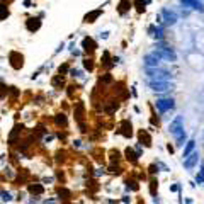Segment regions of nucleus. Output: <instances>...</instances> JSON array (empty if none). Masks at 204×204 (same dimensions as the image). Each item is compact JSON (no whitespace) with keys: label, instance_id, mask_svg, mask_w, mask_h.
Masks as SVG:
<instances>
[{"label":"nucleus","instance_id":"nucleus-1","mask_svg":"<svg viewBox=\"0 0 204 204\" xmlns=\"http://www.w3.org/2000/svg\"><path fill=\"white\" fill-rule=\"evenodd\" d=\"M170 133L173 134L177 145L179 146L184 145V141H185V133H184V128H182V117H180V116H177V117L170 122Z\"/></svg>","mask_w":204,"mask_h":204},{"label":"nucleus","instance_id":"nucleus-2","mask_svg":"<svg viewBox=\"0 0 204 204\" xmlns=\"http://www.w3.org/2000/svg\"><path fill=\"white\" fill-rule=\"evenodd\" d=\"M155 54L160 56V58H165V60H168V61H175L177 60L173 49H170V48H158V49L155 51Z\"/></svg>","mask_w":204,"mask_h":204},{"label":"nucleus","instance_id":"nucleus-3","mask_svg":"<svg viewBox=\"0 0 204 204\" xmlns=\"http://www.w3.org/2000/svg\"><path fill=\"white\" fill-rule=\"evenodd\" d=\"M148 75H150V78H156V82L168 80V78H170V75L167 73V71H163V70H158V68H155V70L148 68Z\"/></svg>","mask_w":204,"mask_h":204},{"label":"nucleus","instance_id":"nucleus-4","mask_svg":"<svg viewBox=\"0 0 204 204\" xmlns=\"http://www.w3.org/2000/svg\"><path fill=\"white\" fill-rule=\"evenodd\" d=\"M173 100L172 99H160V100H156V109H158L160 112H167L170 111V109H173Z\"/></svg>","mask_w":204,"mask_h":204},{"label":"nucleus","instance_id":"nucleus-5","mask_svg":"<svg viewBox=\"0 0 204 204\" xmlns=\"http://www.w3.org/2000/svg\"><path fill=\"white\" fill-rule=\"evenodd\" d=\"M184 7L187 9H192V10H197V12H204V5L199 2V0H180Z\"/></svg>","mask_w":204,"mask_h":204},{"label":"nucleus","instance_id":"nucleus-6","mask_svg":"<svg viewBox=\"0 0 204 204\" xmlns=\"http://www.w3.org/2000/svg\"><path fill=\"white\" fill-rule=\"evenodd\" d=\"M197 158H199V155H197L196 151L190 153V155H189V156H185V160H184V167H185L187 170H190V168H192V167L197 163Z\"/></svg>","mask_w":204,"mask_h":204},{"label":"nucleus","instance_id":"nucleus-7","mask_svg":"<svg viewBox=\"0 0 204 204\" xmlns=\"http://www.w3.org/2000/svg\"><path fill=\"white\" fill-rule=\"evenodd\" d=\"M162 15L165 17V22H167V24H175V22H177L175 12H172V10H168V9H163V10H162Z\"/></svg>","mask_w":204,"mask_h":204},{"label":"nucleus","instance_id":"nucleus-8","mask_svg":"<svg viewBox=\"0 0 204 204\" xmlns=\"http://www.w3.org/2000/svg\"><path fill=\"white\" fill-rule=\"evenodd\" d=\"M145 63H146V66H158L160 56H156V54H146L145 56Z\"/></svg>","mask_w":204,"mask_h":204},{"label":"nucleus","instance_id":"nucleus-9","mask_svg":"<svg viewBox=\"0 0 204 204\" xmlns=\"http://www.w3.org/2000/svg\"><path fill=\"white\" fill-rule=\"evenodd\" d=\"M151 88L156 92H163V90H168V88H172V85L167 83V82H153L151 83Z\"/></svg>","mask_w":204,"mask_h":204},{"label":"nucleus","instance_id":"nucleus-10","mask_svg":"<svg viewBox=\"0 0 204 204\" xmlns=\"http://www.w3.org/2000/svg\"><path fill=\"white\" fill-rule=\"evenodd\" d=\"M41 27V20L39 19H29V22H27V29L29 31H36Z\"/></svg>","mask_w":204,"mask_h":204},{"label":"nucleus","instance_id":"nucleus-11","mask_svg":"<svg viewBox=\"0 0 204 204\" xmlns=\"http://www.w3.org/2000/svg\"><path fill=\"white\" fill-rule=\"evenodd\" d=\"M150 32H151V36H153V37H156V39L163 37V31L160 29V27H150Z\"/></svg>","mask_w":204,"mask_h":204},{"label":"nucleus","instance_id":"nucleus-12","mask_svg":"<svg viewBox=\"0 0 204 204\" xmlns=\"http://www.w3.org/2000/svg\"><path fill=\"white\" fill-rule=\"evenodd\" d=\"M194 141H187V145H185V148H184V158H185V156H189L190 153H192V150H194Z\"/></svg>","mask_w":204,"mask_h":204},{"label":"nucleus","instance_id":"nucleus-13","mask_svg":"<svg viewBox=\"0 0 204 204\" xmlns=\"http://www.w3.org/2000/svg\"><path fill=\"white\" fill-rule=\"evenodd\" d=\"M129 7H131V2H129V0H121V3H119V12L124 14Z\"/></svg>","mask_w":204,"mask_h":204},{"label":"nucleus","instance_id":"nucleus-14","mask_svg":"<svg viewBox=\"0 0 204 204\" xmlns=\"http://www.w3.org/2000/svg\"><path fill=\"white\" fill-rule=\"evenodd\" d=\"M83 48L87 51H92V49H95V44H94V41L92 39H88V37H85L83 39Z\"/></svg>","mask_w":204,"mask_h":204},{"label":"nucleus","instance_id":"nucleus-15","mask_svg":"<svg viewBox=\"0 0 204 204\" xmlns=\"http://www.w3.org/2000/svg\"><path fill=\"white\" fill-rule=\"evenodd\" d=\"M99 15H100V10H95V12L88 14V15L85 17V22H94V19H97Z\"/></svg>","mask_w":204,"mask_h":204},{"label":"nucleus","instance_id":"nucleus-16","mask_svg":"<svg viewBox=\"0 0 204 204\" xmlns=\"http://www.w3.org/2000/svg\"><path fill=\"white\" fill-rule=\"evenodd\" d=\"M196 182H197V184H202V182H204V165L201 167L199 173H197V177H196Z\"/></svg>","mask_w":204,"mask_h":204},{"label":"nucleus","instance_id":"nucleus-17","mask_svg":"<svg viewBox=\"0 0 204 204\" xmlns=\"http://www.w3.org/2000/svg\"><path fill=\"white\" fill-rule=\"evenodd\" d=\"M29 190H31L32 194H34V192H36V194H41V192H43V187H41V185H31Z\"/></svg>","mask_w":204,"mask_h":204},{"label":"nucleus","instance_id":"nucleus-18","mask_svg":"<svg viewBox=\"0 0 204 204\" xmlns=\"http://www.w3.org/2000/svg\"><path fill=\"white\" fill-rule=\"evenodd\" d=\"M65 122H66V117H65L63 114H60L56 117V124H65Z\"/></svg>","mask_w":204,"mask_h":204},{"label":"nucleus","instance_id":"nucleus-19","mask_svg":"<svg viewBox=\"0 0 204 204\" xmlns=\"http://www.w3.org/2000/svg\"><path fill=\"white\" fill-rule=\"evenodd\" d=\"M2 196H3V201H9L10 199V194H7V192H2Z\"/></svg>","mask_w":204,"mask_h":204}]
</instances>
